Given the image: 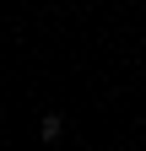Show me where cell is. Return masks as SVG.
Here are the masks:
<instances>
[{"instance_id":"1","label":"cell","mask_w":146,"mask_h":151,"mask_svg":"<svg viewBox=\"0 0 146 151\" xmlns=\"http://www.w3.org/2000/svg\"><path fill=\"white\" fill-rule=\"evenodd\" d=\"M38 129H43V140H60V129H65V124H60V113H43V124H38Z\"/></svg>"}]
</instances>
